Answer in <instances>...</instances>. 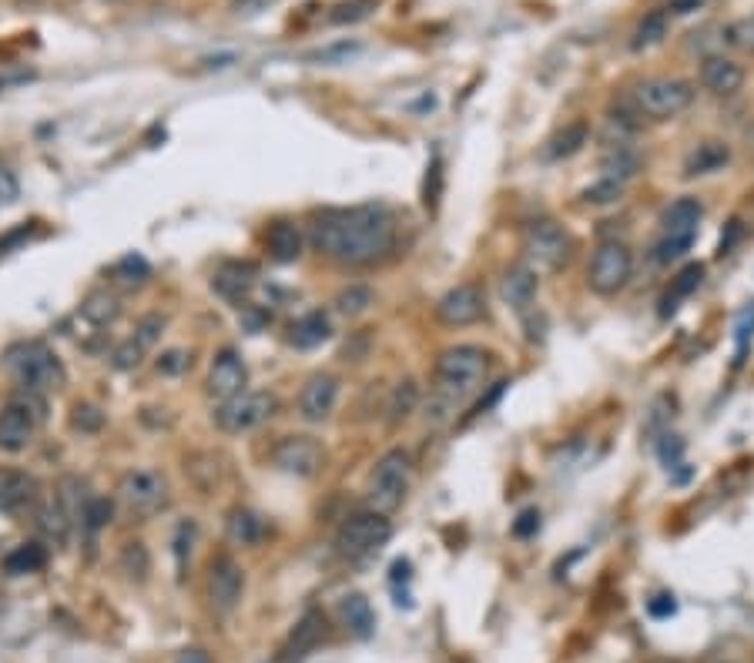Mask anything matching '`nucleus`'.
<instances>
[{"instance_id":"f257e3e1","label":"nucleus","mask_w":754,"mask_h":663,"mask_svg":"<svg viewBox=\"0 0 754 663\" xmlns=\"http://www.w3.org/2000/svg\"><path fill=\"white\" fill-rule=\"evenodd\" d=\"M399 225L386 205L329 208L312 218L309 245L319 255L349 268H369L396 252Z\"/></svg>"},{"instance_id":"f03ea898","label":"nucleus","mask_w":754,"mask_h":663,"mask_svg":"<svg viewBox=\"0 0 754 663\" xmlns=\"http://www.w3.org/2000/svg\"><path fill=\"white\" fill-rule=\"evenodd\" d=\"M486 376H490V352L480 349V345L463 342V345H450V349L439 352L436 369H433L436 419H446L456 406H463L466 399H473L476 392L483 389Z\"/></svg>"},{"instance_id":"7ed1b4c3","label":"nucleus","mask_w":754,"mask_h":663,"mask_svg":"<svg viewBox=\"0 0 754 663\" xmlns=\"http://www.w3.org/2000/svg\"><path fill=\"white\" fill-rule=\"evenodd\" d=\"M4 365H7V372H11V379L17 382V386L27 389V392H37V396L64 389V382H68L64 362L57 359V352L47 349L44 342L14 345V349L7 352Z\"/></svg>"},{"instance_id":"20e7f679","label":"nucleus","mask_w":754,"mask_h":663,"mask_svg":"<svg viewBox=\"0 0 754 663\" xmlns=\"http://www.w3.org/2000/svg\"><path fill=\"white\" fill-rule=\"evenodd\" d=\"M409 483H413V456L406 449H389V453L379 456V463L369 473L366 506L383 516L396 513L409 493Z\"/></svg>"},{"instance_id":"39448f33","label":"nucleus","mask_w":754,"mask_h":663,"mask_svg":"<svg viewBox=\"0 0 754 663\" xmlns=\"http://www.w3.org/2000/svg\"><path fill=\"white\" fill-rule=\"evenodd\" d=\"M44 422V399L37 392L17 389L0 409V453H24Z\"/></svg>"},{"instance_id":"423d86ee","label":"nucleus","mask_w":754,"mask_h":663,"mask_svg":"<svg viewBox=\"0 0 754 663\" xmlns=\"http://www.w3.org/2000/svg\"><path fill=\"white\" fill-rule=\"evenodd\" d=\"M523 255H527V265L533 272H537V268H543V272H560V268L574 258V238L553 218H537L523 228Z\"/></svg>"},{"instance_id":"0eeeda50","label":"nucleus","mask_w":754,"mask_h":663,"mask_svg":"<svg viewBox=\"0 0 754 663\" xmlns=\"http://www.w3.org/2000/svg\"><path fill=\"white\" fill-rule=\"evenodd\" d=\"M701 201L698 198H677L671 208L664 211L661 225V242H657L654 248V258L661 265H671L677 262V258H684L687 252H691L694 238H698V225H701Z\"/></svg>"},{"instance_id":"6e6552de","label":"nucleus","mask_w":754,"mask_h":663,"mask_svg":"<svg viewBox=\"0 0 754 663\" xmlns=\"http://www.w3.org/2000/svg\"><path fill=\"white\" fill-rule=\"evenodd\" d=\"M694 101V84L684 78H647L634 88V111L651 121H671Z\"/></svg>"},{"instance_id":"1a4fd4ad","label":"nucleus","mask_w":754,"mask_h":663,"mask_svg":"<svg viewBox=\"0 0 754 663\" xmlns=\"http://www.w3.org/2000/svg\"><path fill=\"white\" fill-rule=\"evenodd\" d=\"M389 536H393L389 516L376 513V509H359V513L342 520L336 533V553L346 556V560H366L379 546H386Z\"/></svg>"},{"instance_id":"9d476101","label":"nucleus","mask_w":754,"mask_h":663,"mask_svg":"<svg viewBox=\"0 0 754 663\" xmlns=\"http://www.w3.org/2000/svg\"><path fill=\"white\" fill-rule=\"evenodd\" d=\"M118 503L131 520H151L168 506V479L158 469H131L118 483Z\"/></svg>"},{"instance_id":"9b49d317","label":"nucleus","mask_w":754,"mask_h":663,"mask_svg":"<svg viewBox=\"0 0 754 663\" xmlns=\"http://www.w3.org/2000/svg\"><path fill=\"white\" fill-rule=\"evenodd\" d=\"M279 412V399L275 392H238V396L218 402L215 409V426L228 432V436H242V432L259 429L262 422H269Z\"/></svg>"},{"instance_id":"f8f14e48","label":"nucleus","mask_w":754,"mask_h":663,"mask_svg":"<svg viewBox=\"0 0 754 663\" xmlns=\"http://www.w3.org/2000/svg\"><path fill=\"white\" fill-rule=\"evenodd\" d=\"M634 275V255L624 242H600L587 268V285L604 299H614Z\"/></svg>"},{"instance_id":"ddd939ff","label":"nucleus","mask_w":754,"mask_h":663,"mask_svg":"<svg viewBox=\"0 0 754 663\" xmlns=\"http://www.w3.org/2000/svg\"><path fill=\"white\" fill-rule=\"evenodd\" d=\"M245 593V570L238 566L235 556L218 553L208 563V607L215 613H232Z\"/></svg>"},{"instance_id":"4468645a","label":"nucleus","mask_w":754,"mask_h":663,"mask_svg":"<svg viewBox=\"0 0 754 663\" xmlns=\"http://www.w3.org/2000/svg\"><path fill=\"white\" fill-rule=\"evenodd\" d=\"M272 463L289 476L312 479L326 466V446L316 436H285L279 446L272 449Z\"/></svg>"},{"instance_id":"2eb2a0df","label":"nucleus","mask_w":754,"mask_h":663,"mask_svg":"<svg viewBox=\"0 0 754 663\" xmlns=\"http://www.w3.org/2000/svg\"><path fill=\"white\" fill-rule=\"evenodd\" d=\"M486 315V295L476 282H460L453 285L450 292L439 295L436 302V319L450 329H466V325H476Z\"/></svg>"},{"instance_id":"dca6fc26","label":"nucleus","mask_w":754,"mask_h":663,"mask_svg":"<svg viewBox=\"0 0 754 663\" xmlns=\"http://www.w3.org/2000/svg\"><path fill=\"white\" fill-rule=\"evenodd\" d=\"M245 382H248L245 359L235 349H222V352L215 355L212 369H208L205 389H208V396H212V399L225 402V399L238 396V392H245Z\"/></svg>"},{"instance_id":"f3484780","label":"nucleus","mask_w":754,"mask_h":663,"mask_svg":"<svg viewBox=\"0 0 754 663\" xmlns=\"http://www.w3.org/2000/svg\"><path fill=\"white\" fill-rule=\"evenodd\" d=\"M339 399V379L332 372H316V376L305 379V386L299 392V416L305 422H326L336 409Z\"/></svg>"},{"instance_id":"a211bd4d","label":"nucleus","mask_w":754,"mask_h":663,"mask_svg":"<svg viewBox=\"0 0 754 663\" xmlns=\"http://www.w3.org/2000/svg\"><path fill=\"white\" fill-rule=\"evenodd\" d=\"M701 84L718 98H731L744 84V67L724 54H708L701 61Z\"/></svg>"},{"instance_id":"6ab92c4d","label":"nucleus","mask_w":754,"mask_h":663,"mask_svg":"<svg viewBox=\"0 0 754 663\" xmlns=\"http://www.w3.org/2000/svg\"><path fill=\"white\" fill-rule=\"evenodd\" d=\"M500 299L517 312H527L537 299V272L527 262L510 265L500 278Z\"/></svg>"},{"instance_id":"aec40b11","label":"nucleus","mask_w":754,"mask_h":663,"mask_svg":"<svg viewBox=\"0 0 754 663\" xmlns=\"http://www.w3.org/2000/svg\"><path fill=\"white\" fill-rule=\"evenodd\" d=\"M37 499V479L24 469L0 466V513H17Z\"/></svg>"},{"instance_id":"412c9836","label":"nucleus","mask_w":754,"mask_h":663,"mask_svg":"<svg viewBox=\"0 0 754 663\" xmlns=\"http://www.w3.org/2000/svg\"><path fill=\"white\" fill-rule=\"evenodd\" d=\"M265 248H269V255L275 258V262L289 265V262H299L305 238H302L295 221H272L269 235H265Z\"/></svg>"},{"instance_id":"4be33fe9","label":"nucleus","mask_w":754,"mask_h":663,"mask_svg":"<svg viewBox=\"0 0 754 663\" xmlns=\"http://www.w3.org/2000/svg\"><path fill=\"white\" fill-rule=\"evenodd\" d=\"M322 637H326V617H322L319 610H309L299 623H295L289 643L282 647L285 660H302L305 653L316 647V643H319Z\"/></svg>"},{"instance_id":"5701e85b","label":"nucleus","mask_w":754,"mask_h":663,"mask_svg":"<svg viewBox=\"0 0 754 663\" xmlns=\"http://www.w3.org/2000/svg\"><path fill=\"white\" fill-rule=\"evenodd\" d=\"M34 526H37V533H41L44 540L54 543V546H64V543H68V536H71V530H74L71 516L64 513V506L57 503V496L47 499V503H41V509H37V516H34Z\"/></svg>"},{"instance_id":"b1692460","label":"nucleus","mask_w":754,"mask_h":663,"mask_svg":"<svg viewBox=\"0 0 754 663\" xmlns=\"http://www.w3.org/2000/svg\"><path fill=\"white\" fill-rule=\"evenodd\" d=\"M339 617L352 637L359 640L372 637V630H376V617H372V607L362 593H346V597L339 600Z\"/></svg>"},{"instance_id":"393cba45","label":"nucleus","mask_w":754,"mask_h":663,"mask_svg":"<svg viewBox=\"0 0 754 663\" xmlns=\"http://www.w3.org/2000/svg\"><path fill=\"white\" fill-rule=\"evenodd\" d=\"M329 335H332L329 315L322 309H316V312H305L302 319L292 325L289 342L295 345V349H316V345L329 342Z\"/></svg>"},{"instance_id":"a878e982","label":"nucleus","mask_w":754,"mask_h":663,"mask_svg":"<svg viewBox=\"0 0 754 663\" xmlns=\"http://www.w3.org/2000/svg\"><path fill=\"white\" fill-rule=\"evenodd\" d=\"M728 158H731V151H728V144H721V141H701L698 148L687 155V161H684V175L687 178H694V175H711V171H721L724 165H728Z\"/></svg>"},{"instance_id":"bb28decb","label":"nucleus","mask_w":754,"mask_h":663,"mask_svg":"<svg viewBox=\"0 0 754 663\" xmlns=\"http://www.w3.org/2000/svg\"><path fill=\"white\" fill-rule=\"evenodd\" d=\"M225 533L235 546H255L265 536V523L259 520V513L245 506H235L225 520Z\"/></svg>"},{"instance_id":"cd10ccee","label":"nucleus","mask_w":754,"mask_h":663,"mask_svg":"<svg viewBox=\"0 0 754 663\" xmlns=\"http://www.w3.org/2000/svg\"><path fill=\"white\" fill-rule=\"evenodd\" d=\"M701 282H704V265L701 262H691L687 268H681L677 278L671 282V288H667V295L661 299V315H671L677 309V302L687 299L691 292H698Z\"/></svg>"},{"instance_id":"c85d7f7f","label":"nucleus","mask_w":754,"mask_h":663,"mask_svg":"<svg viewBox=\"0 0 754 663\" xmlns=\"http://www.w3.org/2000/svg\"><path fill=\"white\" fill-rule=\"evenodd\" d=\"M88 483H84L81 476H64L61 483H57V503L64 506V513L71 516V523L78 526L81 516H84V506H88Z\"/></svg>"},{"instance_id":"c756f323","label":"nucleus","mask_w":754,"mask_h":663,"mask_svg":"<svg viewBox=\"0 0 754 663\" xmlns=\"http://www.w3.org/2000/svg\"><path fill=\"white\" fill-rule=\"evenodd\" d=\"M47 563V553L41 543H21L17 550L7 553L4 570L11 576H24V573H37Z\"/></svg>"},{"instance_id":"7c9ffc66","label":"nucleus","mask_w":754,"mask_h":663,"mask_svg":"<svg viewBox=\"0 0 754 663\" xmlns=\"http://www.w3.org/2000/svg\"><path fill=\"white\" fill-rule=\"evenodd\" d=\"M667 27H671V17H667V11H651L641 24H637L631 47H634V51H644V47L661 44L667 37Z\"/></svg>"},{"instance_id":"2f4dec72","label":"nucleus","mask_w":754,"mask_h":663,"mask_svg":"<svg viewBox=\"0 0 754 663\" xmlns=\"http://www.w3.org/2000/svg\"><path fill=\"white\" fill-rule=\"evenodd\" d=\"M416 402H419V389H416V382L413 379H406V382H399L396 386V392H393V399H389V422L393 426H399L403 419H409V412L416 409Z\"/></svg>"},{"instance_id":"473e14b6","label":"nucleus","mask_w":754,"mask_h":663,"mask_svg":"<svg viewBox=\"0 0 754 663\" xmlns=\"http://www.w3.org/2000/svg\"><path fill=\"white\" fill-rule=\"evenodd\" d=\"M580 144H587V124H570V128H563L557 138L550 141L547 158H570L580 151Z\"/></svg>"},{"instance_id":"72a5a7b5","label":"nucleus","mask_w":754,"mask_h":663,"mask_svg":"<svg viewBox=\"0 0 754 663\" xmlns=\"http://www.w3.org/2000/svg\"><path fill=\"white\" fill-rule=\"evenodd\" d=\"M376 7H379V0H342V4L332 7L329 21L332 24H359V21H366V17L376 14Z\"/></svg>"},{"instance_id":"f704fd0d","label":"nucleus","mask_w":754,"mask_h":663,"mask_svg":"<svg viewBox=\"0 0 754 663\" xmlns=\"http://www.w3.org/2000/svg\"><path fill=\"white\" fill-rule=\"evenodd\" d=\"M751 339H754V302L738 315V322H734V369L748 359Z\"/></svg>"},{"instance_id":"c9c22d12","label":"nucleus","mask_w":754,"mask_h":663,"mask_svg":"<svg viewBox=\"0 0 754 663\" xmlns=\"http://www.w3.org/2000/svg\"><path fill=\"white\" fill-rule=\"evenodd\" d=\"M372 305V292L366 285H349L342 288V292L336 295V309L342 315H349V319H356V315H362Z\"/></svg>"},{"instance_id":"e433bc0d","label":"nucleus","mask_w":754,"mask_h":663,"mask_svg":"<svg viewBox=\"0 0 754 663\" xmlns=\"http://www.w3.org/2000/svg\"><path fill=\"white\" fill-rule=\"evenodd\" d=\"M111 513H114L111 499H104V496H91V499H88V506H84V516H81V530H88V533H98V530H104V526H108V520H111Z\"/></svg>"},{"instance_id":"4c0bfd02","label":"nucleus","mask_w":754,"mask_h":663,"mask_svg":"<svg viewBox=\"0 0 754 663\" xmlns=\"http://www.w3.org/2000/svg\"><path fill=\"white\" fill-rule=\"evenodd\" d=\"M121 566H124V573H131L135 580H145L151 570V556L145 550V543H124Z\"/></svg>"},{"instance_id":"58836bf2","label":"nucleus","mask_w":754,"mask_h":663,"mask_svg":"<svg viewBox=\"0 0 754 663\" xmlns=\"http://www.w3.org/2000/svg\"><path fill=\"white\" fill-rule=\"evenodd\" d=\"M84 315H88L94 325H108L118 319V299H114V295H104V292L91 295V299L84 302Z\"/></svg>"},{"instance_id":"ea45409f","label":"nucleus","mask_w":754,"mask_h":663,"mask_svg":"<svg viewBox=\"0 0 754 663\" xmlns=\"http://www.w3.org/2000/svg\"><path fill=\"white\" fill-rule=\"evenodd\" d=\"M624 195V181H614V178H600L597 185H590L584 195V205H610V201H617Z\"/></svg>"},{"instance_id":"a19ab883","label":"nucleus","mask_w":754,"mask_h":663,"mask_svg":"<svg viewBox=\"0 0 754 663\" xmlns=\"http://www.w3.org/2000/svg\"><path fill=\"white\" fill-rule=\"evenodd\" d=\"M724 37H728L731 47H738L744 54H754V17H741L724 27Z\"/></svg>"},{"instance_id":"79ce46f5","label":"nucleus","mask_w":754,"mask_h":663,"mask_svg":"<svg viewBox=\"0 0 754 663\" xmlns=\"http://www.w3.org/2000/svg\"><path fill=\"white\" fill-rule=\"evenodd\" d=\"M114 275H118L121 282H128V285H141L151 275V268L141 255H128V258H121V262L114 265Z\"/></svg>"},{"instance_id":"37998d69","label":"nucleus","mask_w":754,"mask_h":663,"mask_svg":"<svg viewBox=\"0 0 754 663\" xmlns=\"http://www.w3.org/2000/svg\"><path fill=\"white\" fill-rule=\"evenodd\" d=\"M141 359H145V349L135 342V339H124L118 349H114V355H111V365L118 372H128V369H138L141 365Z\"/></svg>"},{"instance_id":"c03bdc74","label":"nucleus","mask_w":754,"mask_h":663,"mask_svg":"<svg viewBox=\"0 0 754 663\" xmlns=\"http://www.w3.org/2000/svg\"><path fill=\"white\" fill-rule=\"evenodd\" d=\"M161 329H165V319H161V315H145V319L135 325V335H131V339L148 352L151 345L161 339Z\"/></svg>"},{"instance_id":"a18cd8bd","label":"nucleus","mask_w":754,"mask_h":663,"mask_svg":"<svg viewBox=\"0 0 754 663\" xmlns=\"http://www.w3.org/2000/svg\"><path fill=\"white\" fill-rule=\"evenodd\" d=\"M71 426L78 429V432H98L104 426V412L98 406H88V402H81V406H74Z\"/></svg>"},{"instance_id":"49530a36","label":"nucleus","mask_w":754,"mask_h":663,"mask_svg":"<svg viewBox=\"0 0 754 663\" xmlns=\"http://www.w3.org/2000/svg\"><path fill=\"white\" fill-rule=\"evenodd\" d=\"M192 540H195V523H181L175 533V560H178V576H185V563L192 556Z\"/></svg>"},{"instance_id":"de8ad7c7","label":"nucleus","mask_w":754,"mask_h":663,"mask_svg":"<svg viewBox=\"0 0 754 663\" xmlns=\"http://www.w3.org/2000/svg\"><path fill=\"white\" fill-rule=\"evenodd\" d=\"M188 365V359H185V352H178V349H171V352H165L158 359V372H165V376H178L181 369Z\"/></svg>"},{"instance_id":"09e8293b","label":"nucleus","mask_w":754,"mask_h":663,"mask_svg":"<svg viewBox=\"0 0 754 663\" xmlns=\"http://www.w3.org/2000/svg\"><path fill=\"white\" fill-rule=\"evenodd\" d=\"M537 530H540V513H537V509H527V513H520V520L513 523V533L523 536V540H527V536H533Z\"/></svg>"},{"instance_id":"8fccbe9b","label":"nucleus","mask_w":754,"mask_h":663,"mask_svg":"<svg viewBox=\"0 0 754 663\" xmlns=\"http://www.w3.org/2000/svg\"><path fill=\"white\" fill-rule=\"evenodd\" d=\"M671 439H674V442H664V446H661V459L674 469L677 459H681V453H684V446H681V439H677V436H671Z\"/></svg>"},{"instance_id":"3c124183","label":"nucleus","mask_w":754,"mask_h":663,"mask_svg":"<svg viewBox=\"0 0 754 663\" xmlns=\"http://www.w3.org/2000/svg\"><path fill=\"white\" fill-rule=\"evenodd\" d=\"M647 610H651V617H671V613L677 610V603H674V597H654Z\"/></svg>"},{"instance_id":"603ef678","label":"nucleus","mask_w":754,"mask_h":663,"mask_svg":"<svg viewBox=\"0 0 754 663\" xmlns=\"http://www.w3.org/2000/svg\"><path fill=\"white\" fill-rule=\"evenodd\" d=\"M175 663H212V660H208L205 650H185V653H178Z\"/></svg>"}]
</instances>
